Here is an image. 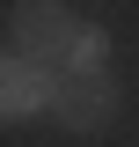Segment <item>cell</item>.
Returning a JSON list of instances; mask_svg holds the SVG:
<instances>
[{
    "instance_id": "1",
    "label": "cell",
    "mask_w": 139,
    "mask_h": 147,
    "mask_svg": "<svg viewBox=\"0 0 139 147\" xmlns=\"http://www.w3.org/2000/svg\"><path fill=\"white\" fill-rule=\"evenodd\" d=\"M7 59H29L59 81V74H81V66H103L110 59V37L95 22L66 15V7H7Z\"/></svg>"
},
{
    "instance_id": "2",
    "label": "cell",
    "mask_w": 139,
    "mask_h": 147,
    "mask_svg": "<svg viewBox=\"0 0 139 147\" xmlns=\"http://www.w3.org/2000/svg\"><path fill=\"white\" fill-rule=\"evenodd\" d=\"M51 118H59L66 132H103L110 118H117V81H110V66L59 74V88H51Z\"/></svg>"
},
{
    "instance_id": "3",
    "label": "cell",
    "mask_w": 139,
    "mask_h": 147,
    "mask_svg": "<svg viewBox=\"0 0 139 147\" xmlns=\"http://www.w3.org/2000/svg\"><path fill=\"white\" fill-rule=\"evenodd\" d=\"M51 74L44 66H29V59H7V66H0V110H7V118H37V110H51Z\"/></svg>"
}]
</instances>
